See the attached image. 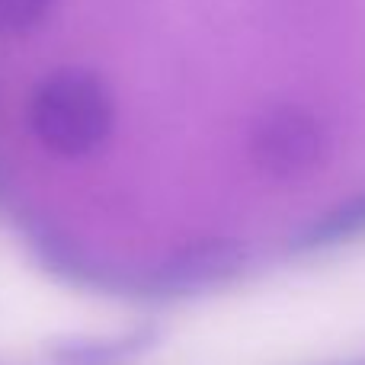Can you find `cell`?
I'll return each instance as SVG.
<instances>
[{"instance_id": "6da1fadb", "label": "cell", "mask_w": 365, "mask_h": 365, "mask_svg": "<svg viewBox=\"0 0 365 365\" xmlns=\"http://www.w3.org/2000/svg\"><path fill=\"white\" fill-rule=\"evenodd\" d=\"M115 103L106 81L83 68H61L36 87L29 125L48 151L83 158L109 138Z\"/></svg>"}, {"instance_id": "7a4b0ae2", "label": "cell", "mask_w": 365, "mask_h": 365, "mask_svg": "<svg viewBox=\"0 0 365 365\" xmlns=\"http://www.w3.org/2000/svg\"><path fill=\"white\" fill-rule=\"evenodd\" d=\"M257 158L272 173H292L314 158V138H308V125L295 122L289 113L272 115L257 128Z\"/></svg>"}, {"instance_id": "3957f363", "label": "cell", "mask_w": 365, "mask_h": 365, "mask_svg": "<svg viewBox=\"0 0 365 365\" xmlns=\"http://www.w3.org/2000/svg\"><path fill=\"white\" fill-rule=\"evenodd\" d=\"M55 0H0V32L19 36L29 32L48 16Z\"/></svg>"}, {"instance_id": "277c9868", "label": "cell", "mask_w": 365, "mask_h": 365, "mask_svg": "<svg viewBox=\"0 0 365 365\" xmlns=\"http://www.w3.org/2000/svg\"><path fill=\"white\" fill-rule=\"evenodd\" d=\"M359 231H365V199L353 202L349 208H340V212L330 215L321 227H314L311 244H330V240L349 237V234H359Z\"/></svg>"}]
</instances>
